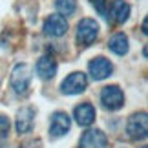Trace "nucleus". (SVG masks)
I'll return each mask as SVG.
<instances>
[{"label":"nucleus","mask_w":148,"mask_h":148,"mask_svg":"<svg viewBox=\"0 0 148 148\" xmlns=\"http://www.w3.org/2000/svg\"><path fill=\"white\" fill-rule=\"evenodd\" d=\"M33 123H35V110L31 106H24L16 112V121H15V126H16V132L20 135L22 134H27L33 130Z\"/></svg>","instance_id":"obj_8"},{"label":"nucleus","mask_w":148,"mask_h":148,"mask_svg":"<svg viewBox=\"0 0 148 148\" xmlns=\"http://www.w3.org/2000/svg\"><path fill=\"white\" fill-rule=\"evenodd\" d=\"M141 148H148V146H141Z\"/></svg>","instance_id":"obj_20"},{"label":"nucleus","mask_w":148,"mask_h":148,"mask_svg":"<svg viewBox=\"0 0 148 148\" xmlns=\"http://www.w3.org/2000/svg\"><path fill=\"white\" fill-rule=\"evenodd\" d=\"M22 148H40V145L38 143H29V145H24Z\"/></svg>","instance_id":"obj_18"},{"label":"nucleus","mask_w":148,"mask_h":148,"mask_svg":"<svg viewBox=\"0 0 148 148\" xmlns=\"http://www.w3.org/2000/svg\"><path fill=\"white\" fill-rule=\"evenodd\" d=\"M88 86V79L82 71H73L70 73L60 84V92L66 93V95H77V93H82Z\"/></svg>","instance_id":"obj_5"},{"label":"nucleus","mask_w":148,"mask_h":148,"mask_svg":"<svg viewBox=\"0 0 148 148\" xmlns=\"http://www.w3.org/2000/svg\"><path fill=\"white\" fill-rule=\"evenodd\" d=\"M108 48L115 55H126L128 53V37L124 33H115L110 38V42H108Z\"/></svg>","instance_id":"obj_14"},{"label":"nucleus","mask_w":148,"mask_h":148,"mask_svg":"<svg viewBox=\"0 0 148 148\" xmlns=\"http://www.w3.org/2000/svg\"><path fill=\"white\" fill-rule=\"evenodd\" d=\"M88 70H90V75L93 77V81H102V79L112 75L113 66H112V62L108 59H104V57H95L93 60H90Z\"/></svg>","instance_id":"obj_7"},{"label":"nucleus","mask_w":148,"mask_h":148,"mask_svg":"<svg viewBox=\"0 0 148 148\" xmlns=\"http://www.w3.org/2000/svg\"><path fill=\"white\" fill-rule=\"evenodd\" d=\"M99 37V24L92 18H82L77 24V42L81 46H92Z\"/></svg>","instance_id":"obj_2"},{"label":"nucleus","mask_w":148,"mask_h":148,"mask_svg":"<svg viewBox=\"0 0 148 148\" xmlns=\"http://www.w3.org/2000/svg\"><path fill=\"white\" fill-rule=\"evenodd\" d=\"M101 102H102V106L110 112H115L119 108H123V104H124L123 90L119 86H115V84H113V86H104L102 92H101Z\"/></svg>","instance_id":"obj_4"},{"label":"nucleus","mask_w":148,"mask_h":148,"mask_svg":"<svg viewBox=\"0 0 148 148\" xmlns=\"http://www.w3.org/2000/svg\"><path fill=\"white\" fill-rule=\"evenodd\" d=\"M126 132L130 135V139L134 141H143L148 135V117L145 112L134 113L126 123Z\"/></svg>","instance_id":"obj_3"},{"label":"nucleus","mask_w":148,"mask_h":148,"mask_svg":"<svg viewBox=\"0 0 148 148\" xmlns=\"http://www.w3.org/2000/svg\"><path fill=\"white\" fill-rule=\"evenodd\" d=\"M70 126H71L70 115L64 112H55L51 115V123H49V135L51 137H62L70 132Z\"/></svg>","instance_id":"obj_6"},{"label":"nucleus","mask_w":148,"mask_h":148,"mask_svg":"<svg viewBox=\"0 0 148 148\" xmlns=\"http://www.w3.org/2000/svg\"><path fill=\"white\" fill-rule=\"evenodd\" d=\"M55 8L57 11L62 15V16H70L75 13V9H77V0H57L55 2Z\"/></svg>","instance_id":"obj_15"},{"label":"nucleus","mask_w":148,"mask_h":148,"mask_svg":"<svg viewBox=\"0 0 148 148\" xmlns=\"http://www.w3.org/2000/svg\"><path fill=\"white\" fill-rule=\"evenodd\" d=\"M146 24H148V22H146V18H145V22H143V33H145V35L148 33V29H146Z\"/></svg>","instance_id":"obj_19"},{"label":"nucleus","mask_w":148,"mask_h":148,"mask_svg":"<svg viewBox=\"0 0 148 148\" xmlns=\"http://www.w3.org/2000/svg\"><path fill=\"white\" fill-rule=\"evenodd\" d=\"M35 70H37V75L40 77V79H44V81H49V79H53L55 73H57V62H55L53 57L42 55L40 59L37 60Z\"/></svg>","instance_id":"obj_11"},{"label":"nucleus","mask_w":148,"mask_h":148,"mask_svg":"<svg viewBox=\"0 0 148 148\" xmlns=\"http://www.w3.org/2000/svg\"><path fill=\"white\" fill-rule=\"evenodd\" d=\"M11 88L15 90V93L18 95H26L27 90H29V84H31V70L27 64H16L11 71Z\"/></svg>","instance_id":"obj_1"},{"label":"nucleus","mask_w":148,"mask_h":148,"mask_svg":"<svg viewBox=\"0 0 148 148\" xmlns=\"http://www.w3.org/2000/svg\"><path fill=\"white\" fill-rule=\"evenodd\" d=\"M108 139L101 130H88L79 141V148H106Z\"/></svg>","instance_id":"obj_10"},{"label":"nucleus","mask_w":148,"mask_h":148,"mask_svg":"<svg viewBox=\"0 0 148 148\" xmlns=\"http://www.w3.org/2000/svg\"><path fill=\"white\" fill-rule=\"evenodd\" d=\"M9 119L5 115H0V139H5L9 135Z\"/></svg>","instance_id":"obj_16"},{"label":"nucleus","mask_w":148,"mask_h":148,"mask_svg":"<svg viewBox=\"0 0 148 148\" xmlns=\"http://www.w3.org/2000/svg\"><path fill=\"white\" fill-rule=\"evenodd\" d=\"M130 16V5L124 0H113L110 8V20L113 24H124Z\"/></svg>","instance_id":"obj_13"},{"label":"nucleus","mask_w":148,"mask_h":148,"mask_svg":"<svg viewBox=\"0 0 148 148\" xmlns=\"http://www.w3.org/2000/svg\"><path fill=\"white\" fill-rule=\"evenodd\" d=\"M68 31V22L62 15H51L44 22V33L48 37H62Z\"/></svg>","instance_id":"obj_9"},{"label":"nucleus","mask_w":148,"mask_h":148,"mask_svg":"<svg viewBox=\"0 0 148 148\" xmlns=\"http://www.w3.org/2000/svg\"><path fill=\"white\" fill-rule=\"evenodd\" d=\"M73 117H75L77 124H81V126H90V124L95 121V108L90 104V102H82V104L75 106Z\"/></svg>","instance_id":"obj_12"},{"label":"nucleus","mask_w":148,"mask_h":148,"mask_svg":"<svg viewBox=\"0 0 148 148\" xmlns=\"http://www.w3.org/2000/svg\"><path fill=\"white\" fill-rule=\"evenodd\" d=\"M99 15H106V0H90Z\"/></svg>","instance_id":"obj_17"}]
</instances>
